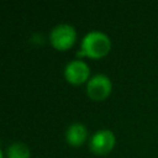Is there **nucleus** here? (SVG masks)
I'll return each mask as SVG.
<instances>
[{
    "label": "nucleus",
    "mask_w": 158,
    "mask_h": 158,
    "mask_svg": "<svg viewBox=\"0 0 158 158\" xmlns=\"http://www.w3.org/2000/svg\"><path fill=\"white\" fill-rule=\"evenodd\" d=\"M88 138V128L81 122H74L65 130V141L70 146H81Z\"/></svg>",
    "instance_id": "423d86ee"
},
{
    "label": "nucleus",
    "mask_w": 158,
    "mask_h": 158,
    "mask_svg": "<svg viewBox=\"0 0 158 158\" xmlns=\"http://www.w3.org/2000/svg\"><path fill=\"white\" fill-rule=\"evenodd\" d=\"M112 90V83L111 79L102 73L95 74L90 77V79L86 81V94L91 100L101 101L105 100Z\"/></svg>",
    "instance_id": "7ed1b4c3"
},
{
    "label": "nucleus",
    "mask_w": 158,
    "mask_h": 158,
    "mask_svg": "<svg viewBox=\"0 0 158 158\" xmlns=\"http://www.w3.org/2000/svg\"><path fill=\"white\" fill-rule=\"evenodd\" d=\"M89 64L83 59H73L68 62L64 67V77L67 81L72 84H81L88 81L90 78Z\"/></svg>",
    "instance_id": "20e7f679"
},
{
    "label": "nucleus",
    "mask_w": 158,
    "mask_h": 158,
    "mask_svg": "<svg viewBox=\"0 0 158 158\" xmlns=\"http://www.w3.org/2000/svg\"><path fill=\"white\" fill-rule=\"evenodd\" d=\"M111 49V40L110 37L99 30H93L85 33L80 42V49L78 51V56L90 57V58H101L105 57Z\"/></svg>",
    "instance_id": "f257e3e1"
},
{
    "label": "nucleus",
    "mask_w": 158,
    "mask_h": 158,
    "mask_svg": "<svg viewBox=\"0 0 158 158\" xmlns=\"http://www.w3.org/2000/svg\"><path fill=\"white\" fill-rule=\"evenodd\" d=\"M77 40V30L73 25L63 22L56 25L49 32V41L52 46L59 51L70 48Z\"/></svg>",
    "instance_id": "f03ea898"
},
{
    "label": "nucleus",
    "mask_w": 158,
    "mask_h": 158,
    "mask_svg": "<svg viewBox=\"0 0 158 158\" xmlns=\"http://www.w3.org/2000/svg\"><path fill=\"white\" fill-rule=\"evenodd\" d=\"M5 156L6 158H30L31 152L27 144L22 142H15L6 148Z\"/></svg>",
    "instance_id": "0eeeda50"
},
{
    "label": "nucleus",
    "mask_w": 158,
    "mask_h": 158,
    "mask_svg": "<svg viewBox=\"0 0 158 158\" xmlns=\"http://www.w3.org/2000/svg\"><path fill=\"white\" fill-rule=\"evenodd\" d=\"M115 142H116V138H115L114 132L107 128H102V130L96 131L90 137L89 147L91 152L96 154H106L112 151Z\"/></svg>",
    "instance_id": "39448f33"
}]
</instances>
